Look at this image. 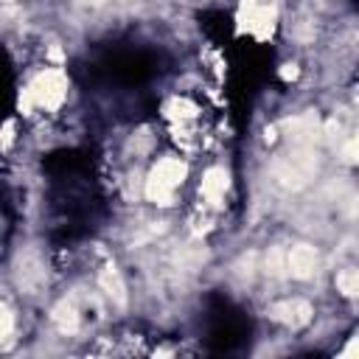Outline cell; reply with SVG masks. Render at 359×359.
<instances>
[{
	"label": "cell",
	"instance_id": "ba28073f",
	"mask_svg": "<svg viewBox=\"0 0 359 359\" xmlns=\"http://www.w3.org/2000/svg\"><path fill=\"white\" fill-rule=\"evenodd\" d=\"M98 283H101V289L107 292V297H109L118 309H126V283H123V278L118 275L115 266H107V269L98 275Z\"/></svg>",
	"mask_w": 359,
	"mask_h": 359
},
{
	"label": "cell",
	"instance_id": "9c48e42d",
	"mask_svg": "<svg viewBox=\"0 0 359 359\" xmlns=\"http://www.w3.org/2000/svg\"><path fill=\"white\" fill-rule=\"evenodd\" d=\"M50 320L56 323V328H59L62 334H73V331H79V325H81L79 306H76L73 300H62V303H56L53 311H50Z\"/></svg>",
	"mask_w": 359,
	"mask_h": 359
},
{
	"label": "cell",
	"instance_id": "8992f818",
	"mask_svg": "<svg viewBox=\"0 0 359 359\" xmlns=\"http://www.w3.org/2000/svg\"><path fill=\"white\" fill-rule=\"evenodd\" d=\"M286 269L297 280H309L317 272V250L311 244H294L286 255Z\"/></svg>",
	"mask_w": 359,
	"mask_h": 359
},
{
	"label": "cell",
	"instance_id": "277c9868",
	"mask_svg": "<svg viewBox=\"0 0 359 359\" xmlns=\"http://www.w3.org/2000/svg\"><path fill=\"white\" fill-rule=\"evenodd\" d=\"M31 104L36 107H45V109H56L62 101H65V93H67V79L59 73V70H45L34 79V84L25 90Z\"/></svg>",
	"mask_w": 359,
	"mask_h": 359
},
{
	"label": "cell",
	"instance_id": "52a82bcc",
	"mask_svg": "<svg viewBox=\"0 0 359 359\" xmlns=\"http://www.w3.org/2000/svg\"><path fill=\"white\" fill-rule=\"evenodd\" d=\"M289 129V137L294 140V146H314V140L320 137V121L317 115H297L286 123Z\"/></svg>",
	"mask_w": 359,
	"mask_h": 359
},
{
	"label": "cell",
	"instance_id": "7c38bea8",
	"mask_svg": "<svg viewBox=\"0 0 359 359\" xmlns=\"http://www.w3.org/2000/svg\"><path fill=\"white\" fill-rule=\"evenodd\" d=\"M252 269H255V255H252V252H247V255H241V261L236 264V278L244 283V280H250V278H252Z\"/></svg>",
	"mask_w": 359,
	"mask_h": 359
},
{
	"label": "cell",
	"instance_id": "9a60e30c",
	"mask_svg": "<svg viewBox=\"0 0 359 359\" xmlns=\"http://www.w3.org/2000/svg\"><path fill=\"white\" fill-rule=\"evenodd\" d=\"M342 154H345V163H348V165H351V163H356V140H353V137L345 143Z\"/></svg>",
	"mask_w": 359,
	"mask_h": 359
},
{
	"label": "cell",
	"instance_id": "6da1fadb",
	"mask_svg": "<svg viewBox=\"0 0 359 359\" xmlns=\"http://www.w3.org/2000/svg\"><path fill=\"white\" fill-rule=\"evenodd\" d=\"M320 168V160H317V151L314 146H294L289 154H283L278 163H275V180L289 188V191H300L303 185H309V180H314Z\"/></svg>",
	"mask_w": 359,
	"mask_h": 359
},
{
	"label": "cell",
	"instance_id": "5b68a950",
	"mask_svg": "<svg viewBox=\"0 0 359 359\" xmlns=\"http://www.w3.org/2000/svg\"><path fill=\"white\" fill-rule=\"evenodd\" d=\"M311 314H314V311H311V303L303 300V297L283 300V303H275V306L269 309V317H272V320L286 323V325H292V328H303V325H309Z\"/></svg>",
	"mask_w": 359,
	"mask_h": 359
},
{
	"label": "cell",
	"instance_id": "30bf717a",
	"mask_svg": "<svg viewBox=\"0 0 359 359\" xmlns=\"http://www.w3.org/2000/svg\"><path fill=\"white\" fill-rule=\"evenodd\" d=\"M224 188H227V171H224V168H210V171L205 174V180H202V188H199V191H202L205 199H210L213 205H219Z\"/></svg>",
	"mask_w": 359,
	"mask_h": 359
},
{
	"label": "cell",
	"instance_id": "ac0fdd59",
	"mask_svg": "<svg viewBox=\"0 0 359 359\" xmlns=\"http://www.w3.org/2000/svg\"><path fill=\"white\" fill-rule=\"evenodd\" d=\"M76 3H87V6H101L104 0H76Z\"/></svg>",
	"mask_w": 359,
	"mask_h": 359
},
{
	"label": "cell",
	"instance_id": "8fae6325",
	"mask_svg": "<svg viewBox=\"0 0 359 359\" xmlns=\"http://www.w3.org/2000/svg\"><path fill=\"white\" fill-rule=\"evenodd\" d=\"M337 289L345 294V297H353L359 292V272L353 266H345L337 272Z\"/></svg>",
	"mask_w": 359,
	"mask_h": 359
},
{
	"label": "cell",
	"instance_id": "2e32d148",
	"mask_svg": "<svg viewBox=\"0 0 359 359\" xmlns=\"http://www.w3.org/2000/svg\"><path fill=\"white\" fill-rule=\"evenodd\" d=\"M11 132H14V123H11V121H8V123H6V126H3V149H6V146H8V143H11V137H14V135H11Z\"/></svg>",
	"mask_w": 359,
	"mask_h": 359
},
{
	"label": "cell",
	"instance_id": "3957f363",
	"mask_svg": "<svg viewBox=\"0 0 359 359\" xmlns=\"http://www.w3.org/2000/svg\"><path fill=\"white\" fill-rule=\"evenodd\" d=\"M14 280L20 286L22 294H39L45 286H48V269H45V261L42 255L34 250V247H25L17 252V261H14Z\"/></svg>",
	"mask_w": 359,
	"mask_h": 359
},
{
	"label": "cell",
	"instance_id": "e0dca14e",
	"mask_svg": "<svg viewBox=\"0 0 359 359\" xmlns=\"http://www.w3.org/2000/svg\"><path fill=\"white\" fill-rule=\"evenodd\" d=\"M280 76H283V79H294V76H297V67H294V65H283Z\"/></svg>",
	"mask_w": 359,
	"mask_h": 359
},
{
	"label": "cell",
	"instance_id": "5bb4252c",
	"mask_svg": "<svg viewBox=\"0 0 359 359\" xmlns=\"http://www.w3.org/2000/svg\"><path fill=\"white\" fill-rule=\"evenodd\" d=\"M14 328V320H11V311L6 306H0V339H6Z\"/></svg>",
	"mask_w": 359,
	"mask_h": 359
},
{
	"label": "cell",
	"instance_id": "7a4b0ae2",
	"mask_svg": "<svg viewBox=\"0 0 359 359\" xmlns=\"http://www.w3.org/2000/svg\"><path fill=\"white\" fill-rule=\"evenodd\" d=\"M185 177H188V165L185 163H180L177 157H163L151 168V174L146 180V196L151 202H157V205H171L174 188L182 185Z\"/></svg>",
	"mask_w": 359,
	"mask_h": 359
},
{
	"label": "cell",
	"instance_id": "4fadbf2b",
	"mask_svg": "<svg viewBox=\"0 0 359 359\" xmlns=\"http://www.w3.org/2000/svg\"><path fill=\"white\" fill-rule=\"evenodd\" d=\"M266 269H269L272 275H283V255H280V250H269V255H266Z\"/></svg>",
	"mask_w": 359,
	"mask_h": 359
}]
</instances>
